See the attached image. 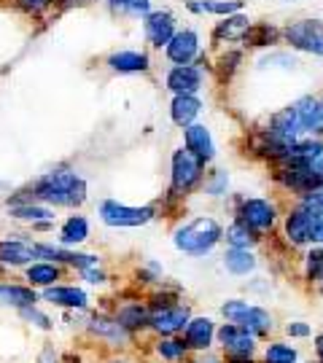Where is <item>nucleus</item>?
I'll use <instances>...</instances> for the list:
<instances>
[{"label": "nucleus", "instance_id": "obj_2", "mask_svg": "<svg viewBox=\"0 0 323 363\" xmlns=\"http://www.w3.org/2000/svg\"><path fill=\"white\" fill-rule=\"evenodd\" d=\"M221 240H224V229H221L219 220L210 218V216H199V218L189 220V223L178 226L173 234V245L186 256H194V259H202L207 253H213Z\"/></svg>", "mask_w": 323, "mask_h": 363}, {"label": "nucleus", "instance_id": "obj_47", "mask_svg": "<svg viewBox=\"0 0 323 363\" xmlns=\"http://www.w3.org/2000/svg\"><path fill=\"white\" fill-rule=\"evenodd\" d=\"M108 363H127V361H116V358H114V361H108Z\"/></svg>", "mask_w": 323, "mask_h": 363}, {"label": "nucleus", "instance_id": "obj_12", "mask_svg": "<svg viewBox=\"0 0 323 363\" xmlns=\"http://www.w3.org/2000/svg\"><path fill=\"white\" fill-rule=\"evenodd\" d=\"M285 237L291 245H312V216L299 205L285 216Z\"/></svg>", "mask_w": 323, "mask_h": 363}, {"label": "nucleus", "instance_id": "obj_50", "mask_svg": "<svg viewBox=\"0 0 323 363\" xmlns=\"http://www.w3.org/2000/svg\"><path fill=\"white\" fill-rule=\"evenodd\" d=\"M321 283H323V280H321Z\"/></svg>", "mask_w": 323, "mask_h": 363}, {"label": "nucleus", "instance_id": "obj_29", "mask_svg": "<svg viewBox=\"0 0 323 363\" xmlns=\"http://www.w3.org/2000/svg\"><path fill=\"white\" fill-rule=\"evenodd\" d=\"M224 237H226L229 247H240V250H251V247L258 242L256 232H253V229H248L246 223H240V220H234L232 226L224 232Z\"/></svg>", "mask_w": 323, "mask_h": 363}, {"label": "nucleus", "instance_id": "obj_19", "mask_svg": "<svg viewBox=\"0 0 323 363\" xmlns=\"http://www.w3.org/2000/svg\"><path fill=\"white\" fill-rule=\"evenodd\" d=\"M35 304H38V294L33 291V286H11V283L0 286V307H11V310L22 312Z\"/></svg>", "mask_w": 323, "mask_h": 363}, {"label": "nucleus", "instance_id": "obj_7", "mask_svg": "<svg viewBox=\"0 0 323 363\" xmlns=\"http://www.w3.org/2000/svg\"><path fill=\"white\" fill-rule=\"evenodd\" d=\"M237 220L246 223L248 229H253V232H267L278 220V210H275L270 199H261V196L243 199L240 208H237Z\"/></svg>", "mask_w": 323, "mask_h": 363}, {"label": "nucleus", "instance_id": "obj_22", "mask_svg": "<svg viewBox=\"0 0 323 363\" xmlns=\"http://www.w3.org/2000/svg\"><path fill=\"white\" fill-rule=\"evenodd\" d=\"M116 320L127 328L129 334L138 331V328H151V307H146L141 301H129L124 307H119Z\"/></svg>", "mask_w": 323, "mask_h": 363}, {"label": "nucleus", "instance_id": "obj_40", "mask_svg": "<svg viewBox=\"0 0 323 363\" xmlns=\"http://www.w3.org/2000/svg\"><path fill=\"white\" fill-rule=\"evenodd\" d=\"M307 210V208H305ZM312 216V242H318V245H323V213H315V210H310Z\"/></svg>", "mask_w": 323, "mask_h": 363}, {"label": "nucleus", "instance_id": "obj_4", "mask_svg": "<svg viewBox=\"0 0 323 363\" xmlns=\"http://www.w3.org/2000/svg\"><path fill=\"white\" fill-rule=\"evenodd\" d=\"M219 345L226 352V361L229 363H243L253 361V352H256V337L237 323H224L216 331Z\"/></svg>", "mask_w": 323, "mask_h": 363}, {"label": "nucleus", "instance_id": "obj_37", "mask_svg": "<svg viewBox=\"0 0 323 363\" xmlns=\"http://www.w3.org/2000/svg\"><path fill=\"white\" fill-rule=\"evenodd\" d=\"M275 38H278V33H275L272 27H256V30L251 27V33H248L246 40L251 46H270Z\"/></svg>", "mask_w": 323, "mask_h": 363}, {"label": "nucleus", "instance_id": "obj_21", "mask_svg": "<svg viewBox=\"0 0 323 363\" xmlns=\"http://www.w3.org/2000/svg\"><path fill=\"white\" fill-rule=\"evenodd\" d=\"M33 259H38L35 245H30L25 240H3L0 242V264H6V267H25Z\"/></svg>", "mask_w": 323, "mask_h": 363}, {"label": "nucleus", "instance_id": "obj_38", "mask_svg": "<svg viewBox=\"0 0 323 363\" xmlns=\"http://www.w3.org/2000/svg\"><path fill=\"white\" fill-rule=\"evenodd\" d=\"M285 334L291 339H310L312 325L305 323V320H291V323H285Z\"/></svg>", "mask_w": 323, "mask_h": 363}, {"label": "nucleus", "instance_id": "obj_26", "mask_svg": "<svg viewBox=\"0 0 323 363\" xmlns=\"http://www.w3.org/2000/svg\"><path fill=\"white\" fill-rule=\"evenodd\" d=\"M248 33H251V22L243 13H232L216 27V38L219 40H243L248 38Z\"/></svg>", "mask_w": 323, "mask_h": 363}, {"label": "nucleus", "instance_id": "obj_8", "mask_svg": "<svg viewBox=\"0 0 323 363\" xmlns=\"http://www.w3.org/2000/svg\"><path fill=\"white\" fill-rule=\"evenodd\" d=\"M192 320V312L183 304H165V307H151V328L159 337H173L183 331Z\"/></svg>", "mask_w": 323, "mask_h": 363}, {"label": "nucleus", "instance_id": "obj_39", "mask_svg": "<svg viewBox=\"0 0 323 363\" xmlns=\"http://www.w3.org/2000/svg\"><path fill=\"white\" fill-rule=\"evenodd\" d=\"M138 277H141L143 283H156V280H162V267L151 261L146 269H141V272H138Z\"/></svg>", "mask_w": 323, "mask_h": 363}, {"label": "nucleus", "instance_id": "obj_35", "mask_svg": "<svg viewBox=\"0 0 323 363\" xmlns=\"http://www.w3.org/2000/svg\"><path fill=\"white\" fill-rule=\"evenodd\" d=\"M108 6L119 13H148L151 0H108Z\"/></svg>", "mask_w": 323, "mask_h": 363}, {"label": "nucleus", "instance_id": "obj_34", "mask_svg": "<svg viewBox=\"0 0 323 363\" xmlns=\"http://www.w3.org/2000/svg\"><path fill=\"white\" fill-rule=\"evenodd\" d=\"M226 189H229V175H226V169H213L210 178L205 181V191L210 196H221V194H226Z\"/></svg>", "mask_w": 323, "mask_h": 363}, {"label": "nucleus", "instance_id": "obj_1", "mask_svg": "<svg viewBox=\"0 0 323 363\" xmlns=\"http://www.w3.org/2000/svg\"><path fill=\"white\" fill-rule=\"evenodd\" d=\"M33 196L62 208H78L87 202V181L73 169H54L33 186Z\"/></svg>", "mask_w": 323, "mask_h": 363}, {"label": "nucleus", "instance_id": "obj_11", "mask_svg": "<svg viewBox=\"0 0 323 363\" xmlns=\"http://www.w3.org/2000/svg\"><path fill=\"white\" fill-rule=\"evenodd\" d=\"M87 331H89L92 337L108 342V345H127L129 337H132L127 328L119 323L116 318H111V315H92L89 323H87Z\"/></svg>", "mask_w": 323, "mask_h": 363}, {"label": "nucleus", "instance_id": "obj_49", "mask_svg": "<svg viewBox=\"0 0 323 363\" xmlns=\"http://www.w3.org/2000/svg\"><path fill=\"white\" fill-rule=\"evenodd\" d=\"M243 363H253V361H243Z\"/></svg>", "mask_w": 323, "mask_h": 363}, {"label": "nucleus", "instance_id": "obj_28", "mask_svg": "<svg viewBox=\"0 0 323 363\" xmlns=\"http://www.w3.org/2000/svg\"><path fill=\"white\" fill-rule=\"evenodd\" d=\"M11 216L19 220H33L38 229H46L49 223H52L54 213L49 208H40V205H16V208H11Z\"/></svg>", "mask_w": 323, "mask_h": 363}, {"label": "nucleus", "instance_id": "obj_18", "mask_svg": "<svg viewBox=\"0 0 323 363\" xmlns=\"http://www.w3.org/2000/svg\"><path fill=\"white\" fill-rule=\"evenodd\" d=\"M202 111V100L197 94H175L170 103V116L178 127H192Z\"/></svg>", "mask_w": 323, "mask_h": 363}, {"label": "nucleus", "instance_id": "obj_5", "mask_svg": "<svg viewBox=\"0 0 323 363\" xmlns=\"http://www.w3.org/2000/svg\"><path fill=\"white\" fill-rule=\"evenodd\" d=\"M100 218L114 229H132V226H146L154 218V208H129L116 199H105L100 205Z\"/></svg>", "mask_w": 323, "mask_h": 363}, {"label": "nucleus", "instance_id": "obj_44", "mask_svg": "<svg viewBox=\"0 0 323 363\" xmlns=\"http://www.w3.org/2000/svg\"><path fill=\"white\" fill-rule=\"evenodd\" d=\"M19 3H22V9H27V11H40V9L49 6V0H19Z\"/></svg>", "mask_w": 323, "mask_h": 363}, {"label": "nucleus", "instance_id": "obj_15", "mask_svg": "<svg viewBox=\"0 0 323 363\" xmlns=\"http://www.w3.org/2000/svg\"><path fill=\"white\" fill-rule=\"evenodd\" d=\"M199 54V38L194 30H181L168 43V57L175 65H192V60Z\"/></svg>", "mask_w": 323, "mask_h": 363}, {"label": "nucleus", "instance_id": "obj_45", "mask_svg": "<svg viewBox=\"0 0 323 363\" xmlns=\"http://www.w3.org/2000/svg\"><path fill=\"white\" fill-rule=\"evenodd\" d=\"M38 363H60V361H57V352H54V347H43Z\"/></svg>", "mask_w": 323, "mask_h": 363}, {"label": "nucleus", "instance_id": "obj_14", "mask_svg": "<svg viewBox=\"0 0 323 363\" xmlns=\"http://www.w3.org/2000/svg\"><path fill=\"white\" fill-rule=\"evenodd\" d=\"M183 140H186V151H192L202 164L213 162V156H216V143H213V138H210V130H207V127H202V124L186 127Z\"/></svg>", "mask_w": 323, "mask_h": 363}, {"label": "nucleus", "instance_id": "obj_16", "mask_svg": "<svg viewBox=\"0 0 323 363\" xmlns=\"http://www.w3.org/2000/svg\"><path fill=\"white\" fill-rule=\"evenodd\" d=\"M202 86V70L194 65H175L168 73V89L175 94H194Z\"/></svg>", "mask_w": 323, "mask_h": 363}, {"label": "nucleus", "instance_id": "obj_30", "mask_svg": "<svg viewBox=\"0 0 323 363\" xmlns=\"http://www.w3.org/2000/svg\"><path fill=\"white\" fill-rule=\"evenodd\" d=\"M189 9L197 13H224V16H232L237 9H243V3L240 0H226V3H221V0H189Z\"/></svg>", "mask_w": 323, "mask_h": 363}, {"label": "nucleus", "instance_id": "obj_43", "mask_svg": "<svg viewBox=\"0 0 323 363\" xmlns=\"http://www.w3.org/2000/svg\"><path fill=\"white\" fill-rule=\"evenodd\" d=\"M194 363H224L221 361V355H216V352H197V358H194Z\"/></svg>", "mask_w": 323, "mask_h": 363}, {"label": "nucleus", "instance_id": "obj_41", "mask_svg": "<svg viewBox=\"0 0 323 363\" xmlns=\"http://www.w3.org/2000/svg\"><path fill=\"white\" fill-rule=\"evenodd\" d=\"M81 277H84L87 283H92V286H105V280H108L100 267H92V269H87V272H81Z\"/></svg>", "mask_w": 323, "mask_h": 363}, {"label": "nucleus", "instance_id": "obj_32", "mask_svg": "<svg viewBox=\"0 0 323 363\" xmlns=\"http://www.w3.org/2000/svg\"><path fill=\"white\" fill-rule=\"evenodd\" d=\"M186 352L189 347L183 345V339H173V337H162L156 342V355L162 358V361H170V363H178L186 358Z\"/></svg>", "mask_w": 323, "mask_h": 363}, {"label": "nucleus", "instance_id": "obj_25", "mask_svg": "<svg viewBox=\"0 0 323 363\" xmlns=\"http://www.w3.org/2000/svg\"><path fill=\"white\" fill-rule=\"evenodd\" d=\"M27 280H30V286L52 288L60 280V267L54 261H33L27 267Z\"/></svg>", "mask_w": 323, "mask_h": 363}, {"label": "nucleus", "instance_id": "obj_24", "mask_svg": "<svg viewBox=\"0 0 323 363\" xmlns=\"http://www.w3.org/2000/svg\"><path fill=\"white\" fill-rule=\"evenodd\" d=\"M108 65L116 73H143L148 70V57L143 52H116L108 57Z\"/></svg>", "mask_w": 323, "mask_h": 363}, {"label": "nucleus", "instance_id": "obj_48", "mask_svg": "<svg viewBox=\"0 0 323 363\" xmlns=\"http://www.w3.org/2000/svg\"><path fill=\"white\" fill-rule=\"evenodd\" d=\"M321 118H323V100H321Z\"/></svg>", "mask_w": 323, "mask_h": 363}, {"label": "nucleus", "instance_id": "obj_17", "mask_svg": "<svg viewBox=\"0 0 323 363\" xmlns=\"http://www.w3.org/2000/svg\"><path fill=\"white\" fill-rule=\"evenodd\" d=\"M146 35H148V40L154 43L156 49L168 46L170 40L175 38V22H173V13H168V11L148 13V19H146Z\"/></svg>", "mask_w": 323, "mask_h": 363}, {"label": "nucleus", "instance_id": "obj_31", "mask_svg": "<svg viewBox=\"0 0 323 363\" xmlns=\"http://www.w3.org/2000/svg\"><path fill=\"white\" fill-rule=\"evenodd\" d=\"M264 363H299V350L285 342H270L264 347Z\"/></svg>", "mask_w": 323, "mask_h": 363}, {"label": "nucleus", "instance_id": "obj_13", "mask_svg": "<svg viewBox=\"0 0 323 363\" xmlns=\"http://www.w3.org/2000/svg\"><path fill=\"white\" fill-rule=\"evenodd\" d=\"M43 298L54 304V307H62V310H87L89 307V296L87 291H81L76 286H52L43 288Z\"/></svg>", "mask_w": 323, "mask_h": 363}, {"label": "nucleus", "instance_id": "obj_9", "mask_svg": "<svg viewBox=\"0 0 323 363\" xmlns=\"http://www.w3.org/2000/svg\"><path fill=\"white\" fill-rule=\"evenodd\" d=\"M202 178V162L186 151V148H178L173 154V189L175 191H189L194 189Z\"/></svg>", "mask_w": 323, "mask_h": 363}, {"label": "nucleus", "instance_id": "obj_27", "mask_svg": "<svg viewBox=\"0 0 323 363\" xmlns=\"http://www.w3.org/2000/svg\"><path fill=\"white\" fill-rule=\"evenodd\" d=\"M89 237V220L84 216H73L62 223V232H60V242L65 247L67 245H81L84 240Z\"/></svg>", "mask_w": 323, "mask_h": 363}, {"label": "nucleus", "instance_id": "obj_33", "mask_svg": "<svg viewBox=\"0 0 323 363\" xmlns=\"http://www.w3.org/2000/svg\"><path fill=\"white\" fill-rule=\"evenodd\" d=\"M305 277L310 283H321L323 280V245L312 247L310 253L305 256Z\"/></svg>", "mask_w": 323, "mask_h": 363}, {"label": "nucleus", "instance_id": "obj_23", "mask_svg": "<svg viewBox=\"0 0 323 363\" xmlns=\"http://www.w3.org/2000/svg\"><path fill=\"white\" fill-rule=\"evenodd\" d=\"M224 269L234 277H248L251 272H256L258 267V259L251 253V250H240V247H229L226 253H224Z\"/></svg>", "mask_w": 323, "mask_h": 363}, {"label": "nucleus", "instance_id": "obj_36", "mask_svg": "<svg viewBox=\"0 0 323 363\" xmlns=\"http://www.w3.org/2000/svg\"><path fill=\"white\" fill-rule=\"evenodd\" d=\"M19 315H22V318H25L30 325L40 328V331H49V328H52V323H54L52 318H49L46 312H40L38 307H27V310H22Z\"/></svg>", "mask_w": 323, "mask_h": 363}, {"label": "nucleus", "instance_id": "obj_3", "mask_svg": "<svg viewBox=\"0 0 323 363\" xmlns=\"http://www.w3.org/2000/svg\"><path fill=\"white\" fill-rule=\"evenodd\" d=\"M221 315L226 318V323H237L248 328L253 337H267L272 328H275V318H272L270 310L258 307V304H251L246 298H226L221 304Z\"/></svg>", "mask_w": 323, "mask_h": 363}, {"label": "nucleus", "instance_id": "obj_20", "mask_svg": "<svg viewBox=\"0 0 323 363\" xmlns=\"http://www.w3.org/2000/svg\"><path fill=\"white\" fill-rule=\"evenodd\" d=\"M297 111L299 124H302V132H310V135H318L323 132V118H321V100L315 97H299L297 103L291 105Z\"/></svg>", "mask_w": 323, "mask_h": 363}, {"label": "nucleus", "instance_id": "obj_6", "mask_svg": "<svg viewBox=\"0 0 323 363\" xmlns=\"http://www.w3.org/2000/svg\"><path fill=\"white\" fill-rule=\"evenodd\" d=\"M285 40L305 54L323 57V22L318 19H299L285 30Z\"/></svg>", "mask_w": 323, "mask_h": 363}, {"label": "nucleus", "instance_id": "obj_10", "mask_svg": "<svg viewBox=\"0 0 323 363\" xmlns=\"http://www.w3.org/2000/svg\"><path fill=\"white\" fill-rule=\"evenodd\" d=\"M216 323H213V318H207V315H197L189 320V325L183 328V345L194 352H207L210 350V345H213V339H216Z\"/></svg>", "mask_w": 323, "mask_h": 363}, {"label": "nucleus", "instance_id": "obj_46", "mask_svg": "<svg viewBox=\"0 0 323 363\" xmlns=\"http://www.w3.org/2000/svg\"><path fill=\"white\" fill-rule=\"evenodd\" d=\"M315 352H318V363H323V334L315 337Z\"/></svg>", "mask_w": 323, "mask_h": 363}, {"label": "nucleus", "instance_id": "obj_42", "mask_svg": "<svg viewBox=\"0 0 323 363\" xmlns=\"http://www.w3.org/2000/svg\"><path fill=\"white\" fill-rule=\"evenodd\" d=\"M275 65H283V67H288V70H291L297 62H294L291 57H267V60H261V67H275Z\"/></svg>", "mask_w": 323, "mask_h": 363}]
</instances>
